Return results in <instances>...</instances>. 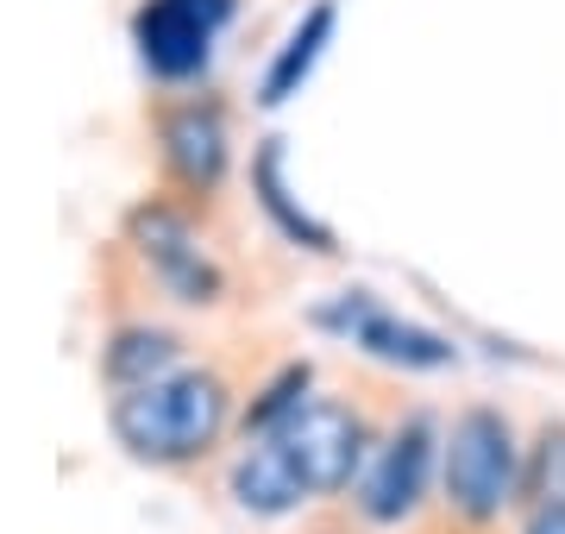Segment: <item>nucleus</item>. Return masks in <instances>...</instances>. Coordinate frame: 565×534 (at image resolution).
Returning a JSON list of instances; mask_svg holds the SVG:
<instances>
[{
	"mask_svg": "<svg viewBox=\"0 0 565 534\" xmlns=\"http://www.w3.org/2000/svg\"><path fill=\"white\" fill-rule=\"evenodd\" d=\"M107 421L139 466L177 472V466H195L221 447L226 421H233V396L214 371H170L158 384L120 391Z\"/></svg>",
	"mask_w": 565,
	"mask_h": 534,
	"instance_id": "1",
	"label": "nucleus"
},
{
	"mask_svg": "<svg viewBox=\"0 0 565 534\" xmlns=\"http://www.w3.org/2000/svg\"><path fill=\"white\" fill-rule=\"evenodd\" d=\"M522 466H527V447L515 440L503 409H490V403L459 409L440 440L446 510L459 515L465 528H497L503 510L522 503Z\"/></svg>",
	"mask_w": 565,
	"mask_h": 534,
	"instance_id": "2",
	"label": "nucleus"
},
{
	"mask_svg": "<svg viewBox=\"0 0 565 534\" xmlns=\"http://www.w3.org/2000/svg\"><path fill=\"white\" fill-rule=\"evenodd\" d=\"M440 440L446 434H434L427 415H408L403 428L384 434V447L364 459L359 491H352V503H359V515L371 528H396V522H408L427 503L434 472H440Z\"/></svg>",
	"mask_w": 565,
	"mask_h": 534,
	"instance_id": "3",
	"label": "nucleus"
},
{
	"mask_svg": "<svg viewBox=\"0 0 565 534\" xmlns=\"http://www.w3.org/2000/svg\"><path fill=\"white\" fill-rule=\"evenodd\" d=\"M289 466L302 472L308 496H333L364 472V421L345 403H308L282 434H270Z\"/></svg>",
	"mask_w": 565,
	"mask_h": 534,
	"instance_id": "4",
	"label": "nucleus"
},
{
	"mask_svg": "<svg viewBox=\"0 0 565 534\" xmlns=\"http://www.w3.org/2000/svg\"><path fill=\"white\" fill-rule=\"evenodd\" d=\"M233 13V0H145L132 13V39H139V57L158 70V76H195L207 63V44L221 32V20Z\"/></svg>",
	"mask_w": 565,
	"mask_h": 534,
	"instance_id": "5",
	"label": "nucleus"
},
{
	"mask_svg": "<svg viewBox=\"0 0 565 534\" xmlns=\"http://www.w3.org/2000/svg\"><path fill=\"white\" fill-rule=\"evenodd\" d=\"M132 239H139L145 265H151V277H158L177 302H214L221 296V270L207 265V252L195 246V233L182 226V214H170V207H139L132 214Z\"/></svg>",
	"mask_w": 565,
	"mask_h": 534,
	"instance_id": "6",
	"label": "nucleus"
},
{
	"mask_svg": "<svg viewBox=\"0 0 565 534\" xmlns=\"http://www.w3.org/2000/svg\"><path fill=\"white\" fill-rule=\"evenodd\" d=\"M321 321H327V328H340L359 352L384 359V365H408V371L452 365V346H446L440 333L415 328V321H396V314H384L371 296H345L340 309H321Z\"/></svg>",
	"mask_w": 565,
	"mask_h": 534,
	"instance_id": "7",
	"label": "nucleus"
},
{
	"mask_svg": "<svg viewBox=\"0 0 565 534\" xmlns=\"http://www.w3.org/2000/svg\"><path fill=\"white\" fill-rule=\"evenodd\" d=\"M163 139V170L177 177L189 195H207L226 170V120L214 102H182L158 120Z\"/></svg>",
	"mask_w": 565,
	"mask_h": 534,
	"instance_id": "8",
	"label": "nucleus"
},
{
	"mask_svg": "<svg viewBox=\"0 0 565 534\" xmlns=\"http://www.w3.org/2000/svg\"><path fill=\"white\" fill-rule=\"evenodd\" d=\"M233 503H239L245 515H264V522H277V515L302 510L308 503V484L302 472L289 466V452L277 447V440H252V447L233 459Z\"/></svg>",
	"mask_w": 565,
	"mask_h": 534,
	"instance_id": "9",
	"label": "nucleus"
},
{
	"mask_svg": "<svg viewBox=\"0 0 565 534\" xmlns=\"http://www.w3.org/2000/svg\"><path fill=\"white\" fill-rule=\"evenodd\" d=\"M177 352H182L177 333H163V328H120L114 340H107V352H102V371H107V384L139 391V384H158V377L177 371Z\"/></svg>",
	"mask_w": 565,
	"mask_h": 534,
	"instance_id": "10",
	"label": "nucleus"
},
{
	"mask_svg": "<svg viewBox=\"0 0 565 534\" xmlns=\"http://www.w3.org/2000/svg\"><path fill=\"white\" fill-rule=\"evenodd\" d=\"M327 32H333V0H315L308 7V20L296 25V39L282 44V57L264 70V88H258V102H289L296 88H302V76L315 70V57H321V44H327Z\"/></svg>",
	"mask_w": 565,
	"mask_h": 534,
	"instance_id": "11",
	"label": "nucleus"
},
{
	"mask_svg": "<svg viewBox=\"0 0 565 534\" xmlns=\"http://www.w3.org/2000/svg\"><path fill=\"white\" fill-rule=\"evenodd\" d=\"M252 183H258V202H264V214L289 233V239H302L308 252H333V233H327L321 221H308L302 207L289 202V189H282V151L277 145H264L258 151V170H252Z\"/></svg>",
	"mask_w": 565,
	"mask_h": 534,
	"instance_id": "12",
	"label": "nucleus"
},
{
	"mask_svg": "<svg viewBox=\"0 0 565 534\" xmlns=\"http://www.w3.org/2000/svg\"><path fill=\"white\" fill-rule=\"evenodd\" d=\"M308 409V365H282L270 384H264V396L245 409V434H258V440H270V434H282L296 415Z\"/></svg>",
	"mask_w": 565,
	"mask_h": 534,
	"instance_id": "13",
	"label": "nucleus"
},
{
	"mask_svg": "<svg viewBox=\"0 0 565 534\" xmlns=\"http://www.w3.org/2000/svg\"><path fill=\"white\" fill-rule=\"evenodd\" d=\"M522 496H527V510H541V503H565V428H553V421H546V428L534 434V447H527Z\"/></svg>",
	"mask_w": 565,
	"mask_h": 534,
	"instance_id": "14",
	"label": "nucleus"
},
{
	"mask_svg": "<svg viewBox=\"0 0 565 534\" xmlns=\"http://www.w3.org/2000/svg\"><path fill=\"white\" fill-rule=\"evenodd\" d=\"M522 534H565V503H541V510H527Z\"/></svg>",
	"mask_w": 565,
	"mask_h": 534,
	"instance_id": "15",
	"label": "nucleus"
}]
</instances>
